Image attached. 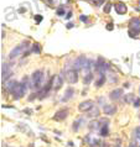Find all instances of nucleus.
I'll list each match as a JSON object with an SVG mask.
<instances>
[{
    "label": "nucleus",
    "mask_w": 140,
    "mask_h": 147,
    "mask_svg": "<svg viewBox=\"0 0 140 147\" xmlns=\"http://www.w3.org/2000/svg\"><path fill=\"white\" fill-rule=\"evenodd\" d=\"M65 78L69 84H75L78 80V71L73 68V64H67L65 68Z\"/></svg>",
    "instance_id": "nucleus-1"
},
{
    "label": "nucleus",
    "mask_w": 140,
    "mask_h": 147,
    "mask_svg": "<svg viewBox=\"0 0 140 147\" xmlns=\"http://www.w3.org/2000/svg\"><path fill=\"white\" fill-rule=\"evenodd\" d=\"M43 79H45V74L42 71L34 72L31 76V87L35 89H41L43 85Z\"/></svg>",
    "instance_id": "nucleus-2"
},
{
    "label": "nucleus",
    "mask_w": 140,
    "mask_h": 147,
    "mask_svg": "<svg viewBox=\"0 0 140 147\" xmlns=\"http://www.w3.org/2000/svg\"><path fill=\"white\" fill-rule=\"evenodd\" d=\"M25 94H26V83L25 82H22V83H18L16 88L14 89V92H13L14 99H16V100L21 99Z\"/></svg>",
    "instance_id": "nucleus-3"
},
{
    "label": "nucleus",
    "mask_w": 140,
    "mask_h": 147,
    "mask_svg": "<svg viewBox=\"0 0 140 147\" xmlns=\"http://www.w3.org/2000/svg\"><path fill=\"white\" fill-rule=\"evenodd\" d=\"M109 68V64L105 62L104 59L102 58V57H99V58L97 59V62H96V72L98 73V74H103V73H105V71Z\"/></svg>",
    "instance_id": "nucleus-4"
},
{
    "label": "nucleus",
    "mask_w": 140,
    "mask_h": 147,
    "mask_svg": "<svg viewBox=\"0 0 140 147\" xmlns=\"http://www.w3.org/2000/svg\"><path fill=\"white\" fill-rule=\"evenodd\" d=\"M87 62H88V59L86 58L84 56H80V57H77L75 59V62H73V68H75L76 71H82V69L86 67Z\"/></svg>",
    "instance_id": "nucleus-5"
},
{
    "label": "nucleus",
    "mask_w": 140,
    "mask_h": 147,
    "mask_svg": "<svg viewBox=\"0 0 140 147\" xmlns=\"http://www.w3.org/2000/svg\"><path fill=\"white\" fill-rule=\"evenodd\" d=\"M52 89L53 90H58V89L62 87V84H63V78H62V76L61 74H56V76H53L52 78Z\"/></svg>",
    "instance_id": "nucleus-6"
},
{
    "label": "nucleus",
    "mask_w": 140,
    "mask_h": 147,
    "mask_svg": "<svg viewBox=\"0 0 140 147\" xmlns=\"http://www.w3.org/2000/svg\"><path fill=\"white\" fill-rule=\"evenodd\" d=\"M1 76H3V79H1L3 83H4V82H6L11 76H13V72H11L10 66H9L7 63H3V67H1Z\"/></svg>",
    "instance_id": "nucleus-7"
},
{
    "label": "nucleus",
    "mask_w": 140,
    "mask_h": 147,
    "mask_svg": "<svg viewBox=\"0 0 140 147\" xmlns=\"http://www.w3.org/2000/svg\"><path fill=\"white\" fill-rule=\"evenodd\" d=\"M26 48V43H21L20 46H16L13 51L10 52V55H9V58L10 59H14V58H16V57H19L20 55L22 53V51Z\"/></svg>",
    "instance_id": "nucleus-8"
},
{
    "label": "nucleus",
    "mask_w": 140,
    "mask_h": 147,
    "mask_svg": "<svg viewBox=\"0 0 140 147\" xmlns=\"http://www.w3.org/2000/svg\"><path fill=\"white\" fill-rule=\"evenodd\" d=\"M93 107H94V103L92 100H86V101H82V103L78 105V109H80V111L86 113V111H90V110L93 109Z\"/></svg>",
    "instance_id": "nucleus-9"
},
{
    "label": "nucleus",
    "mask_w": 140,
    "mask_h": 147,
    "mask_svg": "<svg viewBox=\"0 0 140 147\" xmlns=\"http://www.w3.org/2000/svg\"><path fill=\"white\" fill-rule=\"evenodd\" d=\"M130 28L133 30V34H140V18H135L130 21ZM130 32V36H134Z\"/></svg>",
    "instance_id": "nucleus-10"
},
{
    "label": "nucleus",
    "mask_w": 140,
    "mask_h": 147,
    "mask_svg": "<svg viewBox=\"0 0 140 147\" xmlns=\"http://www.w3.org/2000/svg\"><path fill=\"white\" fill-rule=\"evenodd\" d=\"M67 115H68V110L67 109H62V110L57 111L55 115H53V119L57 120V121H63L66 117H67Z\"/></svg>",
    "instance_id": "nucleus-11"
},
{
    "label": "nucleus",
    "mask_w": 140,
    "mask_h": 147,
    "mask_svg": "<svg viewBox=\"0 0 140 147\" xmlns=\"http://www.w3.org/2000/svg\"><path fill=\"white\" fill-rule=\"evenodd\" d=\"M114 9H115V11H117V14H119V15H124L128 11L126 5L125 4H123V3H117L114 5Z\"/></svg>",
    "instance_id": "nucleus-12"
},
{
    "label": "nucleus",
    "mask_w": 140,
    "mask_h": 147,
    "mask_svg": "<svg viewBox=\"0 0 140 147\" xmlns=\"http://www.w3.org/2000/svg\"><path fill=\"white\" fill-rule=\"evenodd\" d=\"M122 95H123V89H114L113 92H110L109 98L112 100H118L122 98Z\"/></svg>",
    "instance_id": "nucleus-13"
},
{
    "label": "nucleus",
    "mask_w": 140,
    "mask_h": 147,
    "mask_svg": "<svg viewBox=\"0 0 140 147\" xmlns=\"http://www.w3.org/2000/svg\"><path fill=\"white\" fill-rule=\"evenodd\" d=\"M103 111H104V114H107V115H113V114L117 113V107L113 105V104L104 105V108H103Z\"/></svg>",
    "instance_id": "nucleus-14"
},
{
    "label": "nucleus",
    "mask_w": 140,
    "mask_h": 147,
    "mask_svg": "<svg viewBox=\"0 0 140 147\" xmlns=\"http://www.w3.org/2000/svg\"><path fill=\"white\" fill-rule=\"evenodd\" d=\"M133 138H134V142L140 147V126L134 129V132H133Z\"/></svg>",
    "instance_id": "nucleus-15"
},
{
    "label": "nucleus",
    "mask_w": 140,
    "mask_h": 147,
    "mask_svg": "<svg viewBox=\"0 0 140 147\" xmlns=\"http://www.w3.org/2000/svg\"><path fill=\"white\" fill-rule=\"evenodd\" d=\"M16 85H18V82H16V80H11V82H9V83L5 84V88H6V90L9 92L10 94H13L14 89L16 88Z\"/></svg>",
    "instance_id": "nucleus-16"
},
{
    "label": "nucleus",
    "mask_w": 140,
    "mask_h": 147,
    "mask_svg": "<svg viewBox=\"0 0 140 147\" xmlns=\"http://www.w3.org/2000/svg\"><path fill=\"white\" fill-rule=\"evenodd\" d=\"M105 82V73H103V74H98V79L96 80V87L101 88L103 84H104Z\"/></svg>",
    "instance_id": "nucleus-17"
},
{
    "label": "nucleus",
    "mask_w": 140,
    "mask_h": 147,
    "mask_svg": "<svg viewBox=\"0 0 140 147\" xmlns=\"http://www.w3.org/2000/svg\"><path fill=\"white\" fill-rule=\"evenodd\" d=\"M73 94H75V89L73 88H68L67 90H66V95L62 98V101H67L68 99H71L73 96Z\"/></svg>",
    "instance_id": "nucleus-18"
},
{
    "label": "nucleus",
    "mask_w": 140,
    "mask_h": 147,
    "mask_svg": "<svg viewBox=\"0 0 140 147\" xmlns=\"http://www.w3.org/2000/svg\"><path fill=\"white\" fill-rule=\"evenodd\" d=\"M135 100H137V98H135L134 94H126L124 96V101L126 104H134Z\"/></svg>",
    "instance_id": "nucleus-19"
},
{
    "label": "nucleus",
    "mask_w": 140,
    "mask_h": 147,
    "mask_svg": "<svg viewBox=\"0 0 140 147\" xmlns=\"http://www.w3.org/2000/svg\"><path fill=\"white\" fill-rule=\"evenodd\" d=\"M109 135V129H108V124H103V126H102V129H101V136H108Z\"/></svg>",
    "instance_id": "nucleus-20"
},
{
    "label": "nucleus",
    "mask_w": 140,
    "mask_h": 147,
    "mask_svg": "<svg viewBox=\"0 0 140 147\" xmlns=\"http://www.w3.org/2000/svg\"><path fill=\"white\" fill-rule=\"evenodd\" d=\"M81 122H84L83 119H80V120H77L73 122V125H72V129H73V131H77L78 129H80V126H81Z\"/></svg>",
    "instance_id": "nucleus-21"
},
{
    "label": "nucleus",
    "mask_w": 140,
    "mask_h": 147,
    "mask_svg": "<svg viewBox=\"0 0 140 147\" xmlns=\"http://www.w3.org/2000/svg\"><path fill=\"white\" fill-rule=\"evenodd\" d=\"M90 116H94V117H97V116H99V109H98L97 107H93V109L90 110V114H89Z\"/></svg>",
    "instance_id": "nucleus-22"
},
{
    "label": "nucleus",
    "mask_w": 140,
    "mask_h": 147,
    "mask_svg": "<svg viewBox=\"0 0 140 147\" xmlns=\"http://www.w3.org/2000/svg\"><path fill=\"white\" fill-rule=\"evenodd\" d=\"M65 13H66V11H65V7L63 6H60L58 9H57V11H56V14L58 15V16H63Z\"/></svg>",
    "instance_id": "nucleus-23"
},
{
    "label": "nucleus",
    "mask_w": 140,
    "mask_h": 147,
    "mask_svg": "<svg viewBox=\"0 0 140 147\" xmlns=\"http://www.w3.org/2000/svg\"><path fill=\"white\" fill-rule=\"evenodd\" d=\"M93 79V74H88V76H86L84 77V84H89L90 83V80Z\"/></svg>",
    "instance_id": "nucleus-24"
},
{
    "label": "nucleus",
    "mask_w": 140,
    "mask_h": 147,
    "mask_svg": "<svg viewBox=\"0 0 140 147\" xmlns=\"http://www.w3.org/2000/svg\"><path fill=\"white\" fill-rule=\"evenodd\" d=\"M90 1H92L96 6H102V5H103V3H104L105 0H90Z\"/></svg>",
    "instance_id": "nucleus-25"
},
{
    "label": "nucleus",
    "mask_w": 140,
    "mask_h": 147,
    "mask_svg": "<svg viewBox=\"0 0 140 147\" xmlns=\"http://www.w3.org/2000/svg\"><path fill=\"white\" fill-rule=\"evenodd\" d=\"M32 51H34L35 53H40V47H39L37 43H34V45H32Z\"/></svg>",
    "instance_id": "nucleus-26"
},
{
    "label": "nucleus",
    "mask_w": 140,
    "mask_h": 147,
    "mask_svg": "<svg viewBox=\"0 0 140 147\" xmlns=\"http://www.w3.org/2000/svg\"><path fill=\"white\" fill-rule=\"evenodd\" d=\"M112 4H110V3H108V4H107V5H105V7H104V13L105 14H108L109 13V11H110V9H112Z\"/></svg>",
    "instance_id": "nucleus-27"
},
{
    "label": "nucleus",
    "mask_w": 140,
    "mask_h": 147,
    "mask_svg": "<svg viewBox=\"0 0 140 147\" xmlns=\"http://www.w3.org/2000/svg\"><path fill=\"white\" fill-rule=\"evenodd\" d=\"M97 127H98V122H97V121L90 122V125H89V129H90V130H92V129L94 130V129H97Z\"/></svg>",
    "instance_id": "nucleus-28"
},
{
    "label": "nucleus",
    "mask_w": 140,
    "mask_h": 147,
    "mask_svg": "<svg viewBox=\"0 0 140 147\" xmlns=\"http://www.w3.org/2000/svg\"><path fill=\"white\" fill-rule=\"evenodd\" d=\"M134 107L135 108H139L140 107V98H137V100L134 101Z\"/></svg>",
    "instance_id": "nucleus-29"
},
{
    "label": "nucleus",
    "mask_w": 140,
    "mask_h": 147,
    "mask_svg": "<svg viewBox=\"0 0 140 147\" xmlns=\"http://www.w3.org/2000/svg\"><path fill=\"white\" fill-rule=\"evenodd\" d=\"M35 19H36V21H37V24H39V22H41V20H42V16H41V15H36Z\"/></svg>",
    "instance_id": "nucleus-30"
},
{
    "label": "nucleus",
    "mask_w": 140,
    "mask_h": 147,
    "mask_svg": "<svg viewBox=\"0 0 140 147\" xmlns=\"http://www.w3.org/2000/svg\"><path fill=\"white\" fill-rule=\"evenodd\" d=\"M80 20H81V21H87V16H86V15H81L80 16Z\"/></svg>",
    "instance_id": "nucleus-31"
},
{
    "label": "nucleus",
    "mask_w": 140,
    "mask_h": 147,
    "mask_svg": "<svg viewBox=\"0 0 140 147\" xmlns=\"http://www.w3.org/2000/svg\"><path fill=\"white\" fill-rule=\"evenodd\" d=\"M113 28H114V26H112V24H109V25L107 26V30H109V31H112Z\"/></svg>",
    "instance_id": "nucleus-32"
},
{
    "label": "nucleus",
    "mask_w": 140,
    "mask_h": 147,
    "mask_svg": "<svg viewBox=\"0 0 140 147\" xmlns=\"http://www.w3.org/2000/svg\"><path fill=\"white\" fill-rule=\"evenodd\" d=\"M128 147H139V146H138V145H137V144H135V142L133 141V142H131V144H130L129 146H128Z\"/></svg>",
    "instance_id": "nucleus-33"
},
{
    "label": "nucleus",
    "mask_w": 140,
    "mask_h": 147,
    "mask_svg": "<svg viewBox=\"0 0 140 147\" xmlns=\"http://www.w3.org/2000/svg\"><path fill=\"white\" fill-rule=\"evenodd\" d=\"M73 26H75V24H72V22H69V24H67V28H72Z\"/></svg>",
    "instance_id": "nucleus-34"
},
{
    "label": "nucleus",
    "mask_w": 140,
    "mask_h": 147,
    "mask_svg": "<svg viewBox=\"0 0 140 147\" xmlns=\"http://www.w3.org/2000/svg\"><path fill=\"white\" fill-rule=\"evenodd\" d=\"M71 16H72V13H71V11H69V13H68L67 15H66V19H69V18H71Z\"/></svg>",
    "instance_id": "nucleus-35"
},
{
    "label": "nucleus",
    "mask_w": 140,
    "mask_h": 147,
    "mask_svg": "<svg viewBox=\"0 0 140 147\" xmlns=\"http://www.w3.org/2000/svg\"><path fill=\"white\" fill-rule=\"evenodd\" d=\"M139 5H140V1H139Z\"/></svg>",
    "instance_id": "nucleus-36"
},
{
    "label": "nucleus",
    "mask_w": 140,
    "mask_h": 147,
    "mask_svg": "<svg viewBox=\"0 0 140 147\" xmlns=\"http://www.w3.org/2000/svg\"><path fill=\"white\" fill-rule=\"evenodd\" d=\"M117 147H120V146H117Z\"/></svg>",
    "instance_id": "nucleus-37"
},
{
    "label": "nucleus",
    "mask_w": 140,
    "mask_h": 147,
    "mask_svg": "<svg viewBox=\"0 0 140 147\" xmlns=\"http://www.w3.org/2000/svg\"><path fill=\"white\" fill-rule=\"evenodd\" d=\"M139 92H140V88H139Z\"/></svg>",
    "instance_id": "nucleus-38"
}]
</instances>
